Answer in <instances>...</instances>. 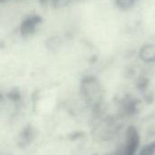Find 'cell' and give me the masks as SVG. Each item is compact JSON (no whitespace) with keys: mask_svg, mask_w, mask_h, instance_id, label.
I'll return each instance as SVG.
<instances>
[{"mask_svg":"<svg viewBox=\"0 0 155 155\" xmlns=\"http://www.w3.org/2000/svg\"><path fill=\"white\" fill-rule=\"evenodd\" d=\"M126 151L125 153L133 155L136 153V150L139 146V134L134 126H130L126 132Z\"/></svg>","mask_w":155,"mask_h":155,"instance_id":"obj_1","label":"cell"},{"mask_svg":"<svg viewBox=\"0 0 155 155\" xmlns=\"http://www.w3.org/2000/svg\"><path fill=\"white\" fill-rule=\"evenodd\" d=\"M40 22H41V18L38 15H34V16L28 17L21 25V33H22V35H26L32 34L35 31V26Z\"/></svg>","mask_w":155,"mask_h":155,"instance_id":"obj_2","label":"cell"},{"mask_svg":"<svg viewBox=\"0 0 155 155\" xmlns=\"http://www.w3.org/2000/svg\"><path fill=\"white\" fill-rule=\"evenodd\" d=\"M140 56L146 62L155 60V45H144L140 52Z\"/></svg>","mask_w":155,"mask_h":155,"instance_id":"obj_3","label":"cell"},{"mask_svg":"<svg viewBox=\"0 0 155 155\" xmlns=\"http://www.w3.org/2000/svg\"><path fill=\"white\" fill-rule=\"evenodd\" d=\"M117 5L122 9H128L130 8L135 0H115Z\"/></svg>","mask_w":155,"mask_h":155,"instance_id":"obj_4","label":"cell"},{"mask_svg":"<svg viewBox=\"0 0 155 155\" xmlns=\"http://www.w3.org/2000/svg\"><path fill=\"white\" fill-rule=\"evenodd\" d=\"M141 154H154L155 153V142H153V143L147 145L146 147H144L143 149V151L140 153Z\"/></svg>","mask_w":155,"mask_h":155,"instance_id":"obj_5","label":"cell"},{"mask_svg":"<svg viewBox=\"0 0 155 155\" xmlns=\"http://www.w3.org/2000/svg\"><path fill=\"white\" fill-rule=\"evenodd\" d=\"M9 96H10V98H13V99H19V94H18V93L15 94V92H12V94H10Z\"/></svg>","mask_w":155,"mask_h":155,"instance_id":"obj_6","label":"cell"}]
</instances>
